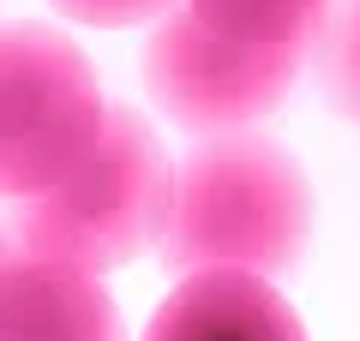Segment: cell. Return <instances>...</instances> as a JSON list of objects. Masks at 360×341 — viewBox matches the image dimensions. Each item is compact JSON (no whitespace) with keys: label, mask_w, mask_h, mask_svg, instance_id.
Masks as SVG:
<instances>
[{"label":"cell","mask_w":360,"mask_h":341,"mask_svg":"<svg viewBox=\"0 0 360 341\" xmlns=\"http://www.w3.org/2000/svg\"><path fill=\"white\" fill-rule=\"evenodd\" d=\"M319 198L295 150L264 132L198 138L174 174V210L162 227L168 276H205V269H246V276H288L307 258Z\"/></svg>","instance_id":"obj_1"},{"label":"cell","mask_w":360,"mask_h":341,"mask_svg":"<svg viewBox=\"0 0 360 341\" xmlns=\"http://www.w3.org/2000/svg\"><path fill=\"white\" fill-rule=\"evenodd\" d=\"M174 174L180 168H168L156 132L139 114L108 108L90 156L49 192L18 198L6 215V234L25 258L108 276L139 252L162 246L168 210H174Z\"/></svg>","instance_id":"obj_2"},{"label":"cell","mask_w":360,"mask_h":341,"mask_svg":"<svg viewBox=\"0 0 360 341\" xmlns=\"http://www.w3.org/2000/svg\"><path fill=\"white\" fill-rule=\"evenodd\" d=\"M108 120L103 84L72 36L0 25V198H37L90 156Z\"/></svg>","instance_id":"obj_3"},{"label":"cell","mask_w":360,"mask_h":341,"mask_svg":"<svg viewBox=\"0 0 360 341\" xmlns=\"http://www.w3.org/2000/svg\"><path fill=\"white\" fill-rule=\"evenodd\" d=\"M319 42L258 48V42L217 36L193 6H174L144 42V84L150 102L193 138H229L252 132L264 114L288 102L300 72L312 66Z\"/></svg>","instance_id":"obj_4"},{"label":"cell","mask_w":360,"mask_h":341,"mask_svg":"<svg viewBox=\"0 0 360 341\" xmlns=\"http://www.w3.org/2000/svg\"><path fill=\"white\" fill-rule=\"evenodd\" d=\"M144 341H307V323L270 276L205 269L162 293Z\"/></svg>","instance_id":"obj_5"},{"label":"cell","mask_w":360,"mask_h":341,"mask_svg":"<svg viewBox=\"0 0 360 341\" xmlns=\"http://www.w3.org/2000/svg\"><path fill=\"white\" fill-rule=\"evenodd\" d=\"M0 341H127L103 276L13 252L0 264Z\"/></svg>","instance_id":"obj_6"},{"label":"cell","mask_w":360,"mask_h":341,"mask_svg":"<svg viewBox=\"0 0 360 341\" xmlns=\"http://www.w3.org/2000/svg\"><path fill=\"white\" fill-rule=\"evenodd\" d=\"M217 36L258 42V48H288V42H319L330 0H186Z\"/></svg>","instance_id":"obj_7"},{"label":"cell","mask_w":360,"mask_h":341,"mask_svg":"<svg viewBox=\"0 0 360 341\" xmlns=\"http://www.w3.org/2000/svg\"><path fill=\"white\" fill-rule=\"evenodd\" d=\"M312 72H319L324 102L360 126V0H330L319 48H312Z\"/></svg>","instance_id":"obj_8"},{"label":"cell","mask_w":360,"mask_h":341,"mask_svg":"<svg viewBox=\"0 0 360 341\" xmlns=\"http://www.w3.org/2000/svg\"><path fill=\"white\" fill-rule=\"evenodd\" d=\"M72 25H96V30H120V25H162L174 6L186 0H54Z\"/></svg>","instance_id":"obj_9"},{"label":"cell","mask_w":360,"mask_h":341,"mask_svg":"<svg viewBox=\"0 0 360 341\" xmlns=\"http://www.w3.org/2000/svg\"><path fill=\"white\" fill-rule=\"evenodd\" d=\"M18 246H13V234H6V227H0V264H6V258H13Z\"/></svg>","instance_id":"obj_10"}]
</instances>
